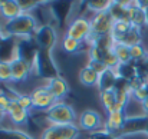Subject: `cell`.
<instances>
[{"mask_svg":"<svg viewBox=\"0 0 148 139\" xmlns=\"http://www.w3.org/2000/svg\"><path fill=\"white\" fill-rule=\"evenodd\" d=\"M36 20L30 13H22L20 16L6 20V23L1 26L0 33L3 37L7 36H23L29 37L30 35L36 33Z\"/></svg>","mask_w":148,"mask_h":139,"instance_id":"1","label":"cell"},{"mask_svg":"<svg viewBox=\"0 0 148 139\" xmlns=\"http://www.w3.org/2000/svg\"><path fill=\"white\" fill-rule=\"evenodd\" d=\"M32 67L39 78H45L48 80H52L55 78H59V67L52 56L49 50H42L38 49L33 53L32 57Z\"/></svg>","mask_w":148,"mask_h":139,"instance_id":"2","label":"cell"},{"mask_svg":"<svg viewBox=\"0 0 148 139\" xmlns=\"http://www.w3.org/2000/svg\"><path fill=\"white\" fill-rule=\"evenodd\" d=\"M46 118L53 125H71L73 123L76 115L71 105L65 102H56L49 110H46Z\"/></svg>","mask_w":148,"mask_h":139,"instance_id":"3","label":"cell"},{"mask_svg":"<svg viewBox=\"0 0 148 139\" xmlns=\"http://www.w3.org/2000/svg\"><path fill=\"white\" fill-rule=\"evenodd\" d=\"M79 128L71 125H50L42 132L40 139H76L79 136Z\"/></svg>","mask_w":148,"mask_h":139,"instance_id":"4","label":"cell"},{"mask_svg":"<svg viewBox=\"0 0 148 139\" xmlns=\"http://www.w3.org/2000/svg\"><path fill=\"white\" fill-rule=\"evenodd\" d=\"M65 36L72 37V39H75V40H78V42H81V43H82L84 40H86V39H91V36H92L91 20H88V19H85V17H78V19H75V20L69 25V27H68Z\"/></svg>","mask_w":148,"mask_h":139,"instance_id":"5","label":"cell"},{"mask_svg":"<svg viewBox=\"0 0 148 139\" xmlns=\"http://www.w3.org/2000/svg\"><path fill=\"white\" fill-rule=\"evenodd\" d=\"M114 23H115V19L112 17V14L109 12L95 14V17L91 20V26H92V36L91 37L111 36V30H112Z\"/></svg>","mask_w":148,"mask_h":139,"instance_id":"6","label":"cell"},{"mask_svg":"<svg viewBox=\"0 0 148 139\" xmlns=\"http://www.w3.org/2000/svg\"><path fill=\"white\" fill-rule=\"evenodd\" d=\"M56 39H58L56 32L50 25H43V26L38 27V30L35 33V43L42 50L50 52L53 46L56 45Z\"/></svg>","mask_w":148,"mask_h":139,"instance_id":"7","label":"cell"},{"mask_svg":"<svg viewBox=\"0 0 148 139\" xmlns=\"http://www.w3.org/2000/svg\"><path fill=\"white\" fill-rule=\"evenodd\" d=\"M10 65H12L13 82H23L27 79V76L32 70V60L16 53V56L10 60Z\"/></svg>","mask_w":148,"mask_h":139,"instance_id":"8","label":"cell"},{"mask_svg":"<svg viewBox=\"0 0 148 139\" xmlns=\"http://www.w3.org/2000/svg\"><path fill=\"white\" fill-rule=\"evenodd\" d=\"M32 96V102H33V108L36 109H48L56 103V97L50 93V91L45 86V88H38L35 89Z\"/></svg>","mask_w":148,"mask_h":139,"instance_id":"9","label":"cell"},{"mask_svg":"<svg viewBox=\"0 0 148 139\" xmlns=\"http://www.w3.org/2000/svg\"><path fill=\"white\" fill-rule=\"evenodd\" d=\"M148 115L143 116H130L127 118L124 128L121 131V135H134V134H144L145 132V126H147Z\"/></svg>","mask_w":148,"mask_h":139,"instance_id":"10","label":"cell"},{"mask_svg":"<svg viewBox=\"0 0 148 139\" xmlns=\"http://www.w3.org/2000/svg\"><path fill=\"white\" fill-rule=\"evenodd\" d=\"M127 118L128 116L125 115V110H115V112L108 113V119H106V123H105L106 131L112 135H115V134L121 135V131L124 128Z\"/></svg>","mask_w":148,"mask_h":139,"instance_id":"11","label":"cell"},{"mask_svg":"<svg viewBox=\"0 0 148 139\" xmlns=\"http://www.w3.org/2000/svg\"><path fill=\"white\" fill-rule=\"evenodd\" d=\"M101 123H102L101 115L97 110H92V109L85 110L79 118V126L84 131H88V132H95L101 126Z\"/></svg>","mask_w":148,"mask_h":139,"instance_id":"12","label":"cell"},{"mask_svg":"<svg viewBox=\"0 0 148 139\" xmlns=\"http://www.w3.org/2000/svg\"><path fill=\"white\" fill-rule=\"evenodd\" d=\"M116 79H118L116 72H115L114 69L106 67L103 72H101V73H99L98 83H97L99 92L102 93V92H108V91H114L115 83H116Z\"/></svg>","mask_w":148,"mask_h":139,"instance_id":"13","label":"cell"},{"mask_svg":"<svg viewBox=\"0 0 148 139\" xmlns=\"http://www.w3.org/2000/svg\"><path fill=\"white\" fill-rule=\"evenodd\" d=\"M23 12H22V7L19 4V1L16 0H3L0 1V16L4 17L6 20H12L17 16H20Z\"/></svg>","mask_w":148,"mask_h":139,"instance_id":"14","label":"cell"},{"mask_svg":"<svg viewBox=\"0 0 148 139\" xmlns=\"http://www.w3.org/2000/svg\"><path fill=\"white\" fill-rule=\"evenodd\" d=\"M7 113L10 115L12 122H13L14 125H23V123H26V122H27L29 110L23 109V108L19 105V102L16 100V97L12 100V103H10V108H9Z\"/></svg>","mask_w":148,"mask_h":139,"instance_id":"15","label":"cell"},{"mask_svg":"<svg viewBox=\"0 0 148 139\" xmlns=\"http://www.w3.org/2000/svg\"><path fill=\"white\" fill-rule=\"evenodd\" d=\"M46 88H48L50 91V93L56 97V100L63 99V97L68 95V92H69V85H68V82H66L62 76L49 80V83H48Z\"/></svg>","mask_w":148,"mask_h":139,"instance_id":"16","label":"cell"},{"mask_svg":"<svg viewBox=\"0 0 148 139\" xmlns=\"http://www.w3.org/2000/svg\"><path fill=\"white\" fill-rule=\"evenodd\" d=\"M131 23L124 22V20H116L112 26L111 30V39L114 40V43H122V40L125 39V36L128 35L130 29H131Z\"/></svg>","mask_w":148,"mask_h":139,"instance_id":"17","label":"cell"},{"mask_svg":"<svg viewBox=\"0 0 148 139\" xmlns=\"http://www.w3.org/2000/svg\"><path fill=\"white\" fill-rule=\"evenodd\" d=\"M128 20L132 26L135 27H143L144 25H147V16H145V10L141 9L140 6H137L135 3L131 4L130 7V14H128Z\"/></svg>","mask_w":148,"mask_h":139,"instance_id":"18","label":"cell"},{"mask_svg":"<svg viewBox=\"0 0 148 139\" xmlns=\"http://www.w3.org/2000/svg\"><path fill=\"white\" fill-rule=\"evenodd\" d=\"M132 3H124V1H114L109 13L112 14V17L116 20H124V22H128V14H130V7H131Z\"/></svg>","mask_w":148,"mask_h":139,"instance_id":"19","label":"cell"},{"mask_svg":"<svg viewBox=\"0 0 148 139\" xmlns=\"http://www.w3.org/2000/svg\"><path fill=\"white\" fill-rule=\"evenodd\" d=\"M116 76L122 78L128 82H131L132 79L138 78V70H137V63L130 62V63H119V66L115 69Z\"/></svg>","mask_w":148,"mask_h":139,"instance_id":"20","label":"cell"},{"mask_svg":"<svg viewBox=\"0 0 148 139\" xmlns=\"http://www.w3.org/2000/svg\"><path fill=\"white\" fill-rule=\"evenodd\" d=\"M99 73L95 72L94 69H91L89 66H85L79 70V82L84 86H94L98 83Z\"/></svg>","mask_w":148,"mask_h":139,"instance_id":"21","label":"cell"},{"mask_svg":"<svg viewBox=\"0 0 148 139\" xmlns=\"http://www.w3.org/2000/svg\"><path fill=\"white\" fill-rule=\"evenodd\" d=\"M101 102H102V106L105 108V110H108V113L115 112V110H116V106H118L116 92H115V91L102 92L101 93Z\"/></svg>","mask_w":148,"mask_h":139,"instance_id":"22","label":"cell"},{"mask_svg":"<svg viewBox=\"0 0 148 139\" xmlns=\"http://www.w3.org/2000/svg\"><path fill=\"white\" fill-rule=\"evenodd\" d=\"M112 50L115 53V56L118 57L119 63H130L131 60V50L130 46H127L125 43H114Z\"/></svg>","mask_w":148,"mask_h":139,"instance_id":"23","label":"cell"},{"mask_svg":"<svg viewBox=\"0 0 148 139\" xmlns=\"http://www.w3.org/2000/svg\"><path fill=\"white\" fill-rule=\"evenodd\" d=\"M114 1L111 0H92V1H88L86 6L89 10L95 12L97 14L98 13H105V12H109L111 7H112Z\"/></svg>","mask_w":148,"mask_h":139,"instance_id":"24","label":"cell"},{"mask_svg":"<svg viewBox=\"0 0 148 139\" xmlns=\"http://www.w3.org/2000/svg\"><path fill=\"white\" fill-rule=\"evenodd\" d=\"M141 39H143V33H141V29L140 27H135V26H131L128 35L125 36V39L122 40V43H125L127 46H135V45H140L141 43Z\"/></svg>","mask_w":148,"mask_h":139,"instance_id":"25","label":"cell"},{"mask_svg":"<svg viewBox=\"0 0 148 139\" xmlns=\"http://www.w3.org/2000/svg\"><path fill=\"white\" fill-rule=\"evenodd\" d=\"M130 50H131V60H132L134 63H141V62H144L145 57L148 56L147 49L143 46V43L135 45V46H131Z\"/></svg>","mask_w":148,"mask_h":139,"instance_id":"26","label":"cell"},{"mask_svg":"<svg viewBox=\"0 0 148 139\" xmlns=\"http://www.w3.org/2000/svg\"><path fill=\"white\" fill-rule=\"evenodd\" d=\"M0 139H33L27 134L17 129H4L0 128Z\"/></svg>","mask_w":148,"mask_h":139,"instance_id":"27","label":"cell"},{"mask_svg":"<svg viewBox=\"0 0 148 139\" xmlns=\"http://www.w3.org/2000/svg\"><path fill=\"white\" fill-rule=\"evenodd\" d=\"M10 80H13L10 60L0 59V82H10Z\"/></svg>","mask_w":148,"mask_h":139,"instance_id":"28","label":"cell"},{"mask_svg":"<svg viewBox=\"0 0 148 139\" xmlns=\"http://www.w3.org/2000/svg\"><path fill=\"white\" fill-rule=\"evenodd\" d=\"M108 52H109V50H105V49H102V47H98V46H94V45H92L91 49H89V60H97V62H102V63H103V60H105ZM103 65H105V63H103Z\"/></svg>","mask_w":148,"mask_h":139,"instance_id":"29","label":"cell"},{"mask_svg":"<svg viewBox=\"0 0 148 139\" xmlns=\"http://www.w3.org/2000/svg\"><path fill=\"white\" fill-rule=\"evenodd\" d=\"M81 45H82L81 42H78V40L72 39V37H68V36H65L63 37V42H62L63 50L68 52V53H76L81 49Z\"/></svg>","mask_w":148,"mask_h":139,"instance_id":"30","label":"cell"},{"mask_svg":"<svg viewBox=\"0 0 148 139\" xmlns=\"http://www.w3.org/2000/svg\"><path fill=\"white\" fill-rule=\"evenodd\" d=\"M14 97H16V100L19 102V105L23 109L29 110L30 108H33V102H32V96L30 95H16Z\"/></svg>","mask_w":148,"mask_h":139,"instance_id":"31","label":"cell"},{"mask_svg":"<svg viewBox=\"0 0 148 139\" xmlns=\"http://www.w3.org/2000/svg\"><path fill=\"white\" fill-rule=\"evenodd\" d=\"M131 96L134 97V99H137L138 102H144L145 99L148 97V83H145V85H143L140 89H137V91H134V92L131 93Z\"/></svg>","mask_w":148,"mask_h":139,"instance_id":"32","label":"cell"},{"mask_svg":"<svg viewBox=\"0 0 148 139\" xmlns=\"http://www.w3.org/2000/svg\"><path fill=\"white\" fill-rule=\"evenodd\" d=\"M19 4H20L23 13H29L32 9H35L36 6H39L40 1H38V0H19Z\"/></svg>","mask_w":148,"mask_h":139,"instance_id":"33","label":"cell"},{"mask_svg":"<svg viewBox=\"0 0 148 139\" xmlns=\"http://www.w3.org/2000/svg\"><path fill=\"white\" fill-rule=\"evenodd\" d=\"M14 97H10L7 93L4 92H0V108L4 110V112H7L9 110V108H10V103H12V100H13Z\"/></svg>","mask_w":148,"mask_h":139,"instance_id":"34","label":"cell"},{"mask_svg":"<svg viewBox=\"0 0 148 139\" xmlns=\"http://www.w3.org/2000/svg\"><path fill=\"white\" fill-rule=\"evenodd\" d=\"M88 139H116V136L109 134L108 131H98V132H92Z\"/></svg>","mask_w":148,"mask_h":139,"instance_id":"35","label":"cell"},{"mask_svg":"<svg viewBox=\"0 0 148 139\" xmlns=\"http://www.w3.org/2000/svg\"><path fill=\"white\" fill-rule=\"evenodd\" d=\"M88 66H89L91 69H94L95 72H98V73L103 72V70L106 69V66H105V65H103L102 62H97V60H89Z\"/></svg>","mask_w":148,"mask_h":139,"instance_id":"36","label":"cell"},{"mask_svg":"<svg viewBox=\"0 0 148 139\" xmlns=\"http://www.w3.org/2000/svg\"><path fill=\"white\" fill-rule=\"evenodd\" d=\"M141 65H143V67H144V70L147 72V75H148V56L145 57V60L144 62H141Z\"/></svg>","mask_w":148,"mask_h":139,"instance_id":"37","label":"cell"},{"mask_svg":"<svg viewBox=\"0 0 148 139\" xmlns=\"http://www.w3.org/2000/svg\"><path fill=\"white\" fill-rule=\"evenodd\" d=\"M141 105H143V109L145 110V113L148 115V97L144 100V102H143V103H141Z\"/></svg>","mask_w":148,"mask_h":139,"instance_id":"38","label":"cell"},{"mask_svg":"<svg viewBox=\"0 0 148 139\" xmlns=\"http://www.w3.org/2000/svg\"><path fill=\"white\" fill-rule=\"evenodd\" d=\"M4 113H6V112H4V110H3V109L0 108V122L3 121V118H4Z\"/></svg>","mask_w":148,"mask_h":139,"instance_id":"39","label":"cell"},{"mask_svg":"<svg viewBox=\"0 0 148 139\" xmlns=\"http://www.w3.org/2000/svg\"><path fill=\"white\" fill-rule=\"evenodd\" d=\"M144 134L148 136V121H147V126H145V132H144Z\"/></svg>","mask_w":148,"mask_h":139,"instance_id":"40","label":"cell"},{"mask_svg":"<svg viewBox=\"0 0 148 139\" xmlns=\"http://www.w3.org/2000/svg\"><path fill=\"white\" fill-rule=\"evenodd\" d=\"M145 16H147V25H148V7L145 9Z\"/></svg>","mask_w":148,"mask_h":139,"instance_id":"41","label":"cell"}]
</instances>
